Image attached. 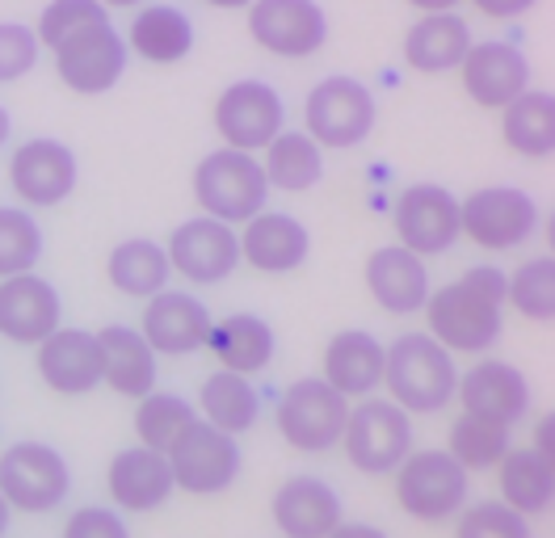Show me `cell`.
I'll list each match as a JSON object with an SVG mask.
<instances>
[{
	"label": "cell",
	"instance_id": "30",
	"mask_svg": "<svg viewBox=\"0 0 555 538\" xmlns=\"http://www.w3.org/2000/svg\"><path fill=\"white\" fill-rule=\"evenodd\" d=\"M169 273H173L169 253H165L156 240H147V235H131V240L114 244V248H109V261H105L109 286L122 291V295H131V299H152V295H160V291L169 286Z\"/></svg>",
	"mask_w": 555,
	"mask_h": 538
},
{
	"label": "cell",
	"instance_id": "51",
	"mask_svg": "<svg viewBox=\"0 0 555 538\" xmlns=\"http://www.w3.org/2000/svg\"><path fill=\"white\" fill-rule=\"evenodd\" d=\"M9 513H13V509H9L4 497H0V538H4V530H9Z\"/></svg>",
	"mask_w": 555,
	"mask_h": 538
},
{
	"label": "cell",
	"instance_id": "2",
	"mask_svg": "<svg viewBox=\"0 0 555 538\" xmlns=\"http://www.w3.org/2000/svg\"><path fill=\"white\" fill-rule=\"evenodd\" d=\"M383 383L391 392V404H400L404 412H438L454 400L459 387L454 354L425 333L400 336L387 349Z\"/></svg>",
	"mask_w": 555,
	"mask_h": 538
},
{
	"label": "cell",
	"instance_id": "29",
	"mask_svg": "<svg viewBox=\"0 0 555 538\" xmlns=\"http://www.w3.org/2000/svg\"><path fill=\"white\" fill-rule=\"evenodd\" d=\"M127 51H135L147 64H181L194 51V26L177 4H143L131 17Z\"/></svg>",
	"mask_w": 555,
	"mask_h": 538
},
{
	"label": "cell",
	"instance_id": "10",
	"mask_svg": "<svg viewBox=\"0 0 555 538\" xmlns=\"http://www.w3.org/2000/svg\"><path fill=\"white\" fill-rule=\"evenodd\" d=\"M539 223V206L518 185H485L459 202V228L488 253L518 248Z\"/></svg>",
	"mask_w": 555,
	"mask_h": 538
},
{
	"label": "cell",
	"instance_id": "43",
	"mask_svg": "<svg viewBox=\"0 0 555 538\" xmlns=\"http://www.w3.org/2000/svg\"><path fill=\"white\" fill-rule=\"evenodd\" d=\"M64 538H131L127 522L105 509V504H85L64 522Z\"/></svg>",
	"mask_w": 555,
	"mask_h": 538
},
{
	"label": "cell",
	"instance_id": "48",
	"mask_svg": "<svg viewBox=\"0 0 555 538\" xmlns=\"http://www.w3.org/2000/svg\"><path fill=\"white\" fill-rule=\"evenodd\" d=\"M9 131H13V118H9V110L0 105V148L9 143Z\"/></svg>",
	"mask_w": 555,
	"mask_h": 538
},
{
	"label": "cell",
	"instance_id": "50",
	"mask_svg": "<svg viewBox=\"0 0 555 538\" xmlns=\"http://www.w3.org/2000/svg\"><path fill=\"white\" fill-rule=\"evenodd\" d=\"M105 9H135V4H143V0H102Z\"/></svg>",
	"mask_w": 555,
	"mask_h": 538
},
{
	"label": "cell",
	"instance_id": "46",
	"mask_svg": "<svg viewBox=\"0 0 555 538\" xmlns=\"http://www.w3.org/2000/svg\"><path fill=\"white\" fill-rule=\"evenodd\" d=\"M328 538H387V535H383L379 526H371V522H341Z\"/></svg>",
	"mask_w": 555,
	"mask_h": 538
},
{
	"label": "cell",
	"instance_id": "36",
	"mask_svg": "<svg viewBox=\"0 0 555 538\" xmlns=\"http://www.w3.org/2000/svg\"><path fill=\"white\" fill-rule=\"evenodd\" d=\"M194 421H198V408L190 400H181L173 392H147L135 408V437H139V446L169 454L173 441L185 434Z\"/></svg>",
	"mask_w": 555,
	"mask_h": 538
},
{
	"label": "cell",
	"instance_id": "9",
	"mask_svg": "<svg viewBox=\"0 0 555 538\" xmlns=\"http://www.w3.org/2000/svg\"><path fill=\"white\" fill-rule=\"evenodd\" d=\"M173 467V484L190 497H215L223 488H232V479L241 475V446L236 437L207 425L203 417L173 441V450L165 454Z\"/></svg>",
	"mask_w": 555,
	"mask_h": 538
},
{
	"label": "cell",
	"instance_id": "28",
	"mask_svg": "<svg viewBox=\"0 0 555 538\" xmlns=\"http://www.w3.org/2000/svg\"><path fill=\"white\" fill-rule=\"evenodd\" d=\"M383 362H387V349L371 333H337L324 349V383L337 387L346 400L353 396H371L383 383Z\"/></svg>",
	"mask_w": 555,
	"mask_h": 538
},
{
	"label": "cell",
	"instance_id": "27",
	"mask_svg": "<svg viewBox=\"0 0 555 538\" xmlns=\"http://www.w3.org/2000/svg\"><path fill=\"white\" fill-rule=\"evenodd\" d=\"M472 51V30L459 13H421L404 34V60L413 72H454Z\"/></svg>",
	"mask_w": 555,
	"mask_h": 538
},
{
	"label": "cell",
	"instance_id": "33",
	"mask_svg": "<svg viewBox=\"0 0 555 538\" xmlns=\"http://www.w3.org/2000/svg\"><path fill=\"white\" fill-rule=\"evenodd\" d=\"M198 408H203V421L207 425L236 437L257 425L261 396H257V387L244 374H236V370H215L207 383H203V392H198Z\"/></svg>",
	"mask_w": 555,
	"mask_h": 538
},
{
	"label": "cell",
	"instance_id": "52",
	"mask_svg": "<svg viewBox=\"0 0 555 538\" xmlns=\"http://www.w3.org/2000/svg\"><path fill=\"white\" fill-rule=\"evenodd\" d=\"M547 244H552V257H555V215L547 219Z\"/></svg>",
	"mask_w": 555,
	"mask_h": 538
},
{
	"label": "cell",
	"instance_id": "35",
	"mask_svg": "<svg viewBox=\"0 0 555 538\" xmlns=\"http://www.w3.org/2000/svg\"><path fill=\"white\" fill-rule=\"evenodd\" d=\"M496 467H501V497L521 517L543 513L555 501V475L534 450H509Z\"/></svg>",
	"mask_w": 555,
	"mask_h": 538
},
{
	"label": "cell",
	"instance_id": "39",
	"mask_svg": "<svg viewBox=\"0 0 555 538\" xmlns=\"http://www.w3.org/2000/svg\"><path fill=\"white\" fill-rule=\"evenodd\" d=\"M505 303L526 320H555V257H534L505 273Z\"/></svg>",
	"mask_w": 555,
	"mask_h": 538
},
{
	"label": "cell",
	"instance_id": "13",
	"mask_svg": "<svg viewBox=\"0 0 555 538\" xmlns=\"http://www.w3.org/2000/svg\"><path fill=\"white\" fill-rule=\"evenodd\" d=\"M248 34L278 60H308L328 42V17L315 0H253Z\"/></svg>",
	"mask_w": 555,
	"mask_h": 538
},
{
	"label": "cell",
	"instance_id": "12",
	"mask_svg": "<svg viewBox=\"0 0 555 538\" xmlns=\"http://www.w3.org/2000/svg\"><path fill=\"white\" fill-rule=\"evenodd\" d=\"M282 123L286 105L266 80H236L215 101V131L223 134V148L236 152H266L282 134Z\"/></svg>",
	"mask_w": 555,
	"mask_h": 538
},
{
	"label": "cell",
	"instance_id": "23",
	"mask_svg": "<svg viewBox=\"0 0 555 538\" xmlns=\"http://www.w3.org/2000/svg\"><path fill=\"white\" fill-rule=\"evenodd\" d=\"M366 291L391 316H413V311H421L429 303V269H425V257L409 253L404 244L375 248L366 257Z\"/></svg>",
	"mask_w": 555,
	"mask_h": 538
},
{
	"label": "cell",
	"instance_id": "31",
	"mask_svg": "<svg viewBox=\"0 0 555 538\" xmlns=\"http://www.w3.org/2000/svg\"><path fill=\"white\" fill-rule=\"evenodd\" d=\"M207 349L219 358L223 370H236L244 379H253L257 370H266L270 358H274V329L261 316L236 311V316H228V320H219L210 329Z\"/></svg>",
	"mask_w": 555,
	"mask_h": 538
},
{
	"label": "cell",
	"instance_id": "24",
	"mask_svg": "<svg viewBox=\"0 0 555 538\" xmlns=\"http://www.w3.org/2000/svg\"><path fill=\"white\" fill-rule=\"evenodd\" d=\"M270 509L286 538H328L341 526V497L315 475H291L274 492Z\"/></svg>",
	"mask_w": 555,
	"mask_h": 538
},
{
	"label": "cell",
	"instance_id": "20",
	"mask_svg": "<svg viewBox=\"0 0 555 538\" xmlns=\"http://www.w3.org/2000/svg\"><path fill=\"white\" fill-rule=\"evenodd\" d=\"M38 379L60 396H85L102 387V345L98 333L85 329H55L35 354Z\"/></svg>",
	"mask_w": 555,
	"mask_h": 538
},
{
	"label": "cell",
	"instance_id": "22",
	"mask_svg": "<svg viewBox=\"0 0 555 538\" xmlns=\"http://www.w3.org/2000/svg\"><path fill=\"white\" fill-rule=\"evenodd\" d=\"M459 404L463 412L472 417H485V421H496V425H514L526 417L530 408V383L521 379L518 367L509 362H496V358H485L459 379Z\"/></svg>",
	"mask_w": 555,
	"mask_h": 538
},
{
	"label": "cell",
	"instance_id": "1",
	"mask_svg": "<svg viewBox=\"0 0 555 538\" xmlns=\"http://www.w3.org/2000/svg\"><path fill=\"white\" fill-rule=\"evenodd\" d=\"M501 311H505V269L496 266H472L442 291H429L425 303L429 336L451 354H485L501 336Z\"/></svg>",
	"mask_w": 555,
	"mask_h": 538
},
{
	"label": "cell",
	"instance_id": "42",
	"mask_svg": "<svg viewBox=\"0 0 555 538\" xmlns=\"http://www.w3.org/2000/svg\"><path fill=\"white\" fill-rule=\"evenodd\" d=\"M38 51H42V42H38L35 26L0 22V85L22 80L38 64Z\"/></svg>",
	"mask_w": 555,
	"mask_h": 538
},
{
	"label": "cell",
	"instance_id": "41",
	"mask_svg": "<svg viewBox=\"0 0 555 538\" xmlns=\"http://www.w3.org/2000/svg\"><path fill=\"white\" fill-rule=\"evenodd\" d=\"M454 538H534L530 535V522L521 517L518 509L501 501H485V504H467L459 513V530Z\"/></svg>",
	"mask_w": 555,
	"mask_h": 538
},
{
	"label": "cell",
	"instance_id": "34",
	"mask_svg": "<svg viewBox=\"0 0 555 538\" xmlns=\"http://www.w3.org/2000/svg\"><path fill=\"white\" fill-rule=\"evenodd\" d=\"M266 181L270 190H286V194H304L324 177V148L315 143L308 131H282L266 148Z\"/></svg>",
	"mask_w": 555,
	"mask_h": 538
},
{
	"label": "cell",
	"instance_id": "16",
	"mask_svg": "<svg viewBox=\"0 0 555 538\" xmlns=\"http://www.w3.org/2000/svg\"><path fill=\"white\" fill-rule=\"evenodd\" d=\"M165 253L181 278H190L198 286H215V282L232 278V269L241 266V235L232 232V223L198 215V219L177 223Z\"/></svg>",
	"mask_w": 555,
	"mask_h": 538
},
{
	"label": "cell",
	"instance_id": "3",
	"mask_svg": "<svg viewBox=\"0 0 555 538\" xmlns=\"http://www.w3.org/2000/svg\"><path fill=\"white\" fill-rule=\"evenodd\" d=\"M266 198H270V181L253 152L219 148L194 168V202L219 223H248L253 215L266 210Z\"/></svg>",
	"mask_w": 555,
	"mask_h": 538
},
{
	"label": "cell",
	"instance_id": "18",
	"mask_svg": "<svg viewBox=\"0 0 555 538\" xmlns=\"http://www.w3.org/2000/svg\"><path fill=\"white\" fill-rule=\"evenodd\" d=\"M459 80L467 98L485 110H505L514 98L530 89V64L514 42H472V51L459 64Z\"/></svg>",
	"mask_w": 555,
	"mask_h": 538
},
{
	"label": "cell",
	"instance_id": "4",
	"mask_svg": "<svg viewBox=\"0 0 555 538\" xmlns=\"http://www.w3.org/2000/svg\"><path fill=\"white\" fill-rule=\"evenodd\" d=\"M68 459L47 441H13L0 454V497L17 513H51L68 501Z\"/></svg>",
	"mask_w": 555,
	"mask_h": 538
},
{
	"label": "cell",
	"instance_id": "47",
	"mask_svg": "<svg viewBox=\"0 0 555 538\" xmlns=\"http://www.w3.org/2000/svg\"><path fill=\"white\" fill-rule=\"evenodd\" d=\"M416 13H454L463 0H409Z\"/></svg>",
	"mask_w": 555,
	"mask_h": 538
},
{
	"label": "cell",
	"instance_id": "7",
	"mask_svg": "<svg viewBox=\"0 0 555 538\" xmlns=\"http://www.w3.org/2000/svg\"><path fill=\"white\" fill-rule=\"evenodd\" d=\"M396 501L416 522H447L467 501V471L451 450H416L396 467Z\"/></svg>",
	"mask_w": 555,
	"mask_h": 538
},
{
	"label": "cell",
	"instance_id": "26",
	"mask_svg": "<svg viewBox=\"0 0 555 538\" xmlns=\"http://www.w3.org/2000/svg\"><path fill=\"white\" fill-rule=\"evenodd\" d=\"M98 345H102V383H109V392L127 400H143L147 392H156V349L143 341L139 329L105 324Z\"/></svg>",
	"mask_w": 555,
	"mask_h": 538
},
{
	"label": "cell",
	"instance_id": "8",
	"mask_svg": "<svg viewBox=\"0 0 555 538\" xmlns=\"http://www.w3.org/2000/svg\"><path fill=\"white\" fill-rule=\"evenodd\" d=\"M349 463L366 475H387L413 454V421L400 404L362 400L349 408L346 434H341Z\"/></svg>",
	"mask_w": 555,
	"mask_h": 538
},
{
	"label": "cell",
	"instance_id": "19",
	"mask_svg": "<svg viewBox=\"0 0 555 538\" xmlns=\"http://www.w3.org/2000/svg\"><path fill=\"white\" fill-rule=\"evenodd\" d=\"M210 329H215V320H210L207 303H198L185 291H160L143 303L139 333L156 354H169V358L198 354V349H207Z\"/></svg>",
	"mask_w": 555,
	"mask_h": 538
},
{
	"label": "cell",
	"instance_id": "44",
	"mask_svg": "<svg viewBox=\"0 0 555 538\" xmlns=\"http://www.w3.org/2000/svg\"><path fill=\"white\" fill-rule=\"evenodd\" d=\"M530 450H534L555 475V412L539 417V425H534V446H530Z\"/></svg>",
	"mask_w": 555,
	"mask_h": 538
},
{
	"label": "cell",
	"instance_id": "49",
	"mask_svg": "<svg viewBox=\"0 0 555 538\" xmlns=\"http://www.w3.org/2000/svg\"><path fill=\"white\" fill-rule=\"evenodd\" d=\"M210 9H248L253 0H207Z\"/></svg>",
	"mask_w": 555,
	"mask_h": 538
},
{
	"label": "cell",
	"instance_id": "14",
	"mask_svg": "<svg viewBox=\"0 0 555 538\" xmlns=\"http://www.w3.org/2000/svg\"><path fill=\"white\" fill-rule=\"evenodd\" d=\"M391 223H396L400 244L416 257L447 253L463 235V228H459V198L447 185H434V181L409 185L391 206Z\"/></svg>",
	"mask_w": 555,
	"mask_h": 538
},
{
	"label": "cell",
	"instance_id": "5",
	"mask_svg": "<svg viewBox=\"0 0 555 538\" xmlns=\"http://www.w3.org/2000/svg\"><path fill=\"white\" fill-rule=\"evenodd\" d=\"M349 421V400L324 379H295L278 396V434L304 454L333 450Z\"/></svg>",
	"mask_w": 555,
	"mask_h": 538
},
{
	"label": "cell",
	"instance_id": "11",
	"mask_svg": "<svg viewBox=\"0 0 555 538\" xmlns=\"http://www.w3.org/2000/svg\"><path fill=\"white\" fill-rule=\"evenodd\" d=\"M51 55H55L60 80L68 85L72 93L98 98V93H109L122 80L131 51H127V38L114 30L109 22H98V26H85V30L68 34Z\"/></svg>",
	"mask_w": 555,
	"mask_h": 538
},
{
	"label": "cell",
	"instance_id": "17",
	"mask_svg": "<svg viewBox=\"0 0 555 538\" xmlns=\"http://www.w3.org/2000/svg\"><path fill=\"white\" fill-rule=\"evenodd\" d=\"M60 291L47 278H38L35 269L0 278V336H9L13 345H42L60 329Z\"/></svg>",
	"mask_w": 555,
	"mask_h": 538
},
{
	"label": "cell",
	"instance_id": "25",
	"mask_svg": "<svg viewBox=\"0 0 555 538\" xmlns=\"http://www.w3.org/2000/svg\"><path fill=\"white\" fill-rule=\"evenodd\" d=\"M308 253H312L308 228L282 210H261L244 223L241 257L257 273H291L308 261Z\"/></svg>",
	"mask_w": 555,
	"mask_h": 538
},
{
	"label": "cell",
	"instance_id": "40",
	"mask_svg": "<svg viewBox=\"0 0 555 538\" xmlns=\"http://www.w3.org/2000/svg\"><path fill=\"white\" fill-rule=\"evenodd\" d=\"M98 22H109V9H105L102 0H51L42 9V17H38L35 34L47 51H55L68 34L85 30V26H98Z\"/></svg>",
	"mask_w": 555,
	"mask_h": 538
},
{
	"label": "cell",
	"instance_id": "32",
	"mask_svg": "<svg viewBox=\"0 0 555 538\" xmlns=\"http://www.w3.org/2000/svg\"><path fill=\"white\" fill-rule=\"evenodd\" d=\"M501 139L518 156H552L555 152V93L547 89H526L501 110Z\"/></svg>",
	"mask_w": 555,
	"mask_h": 538
},
{
	"label": "cell",
	"instance_id": "38",
	"mask_svg": "<svg viewBox=\"0 0 555 538\" xmlns=\"http://www.w3.org/2000/svg\"><path fill=\"white\" fill-rule=\"evenodd\" d=\"M42 261V228L30 210L0 206V278L30 273Z\"/></svg>",
	"mask_w": 555,
	"mask_h": 538
},
{
	"label": "cell",
	"instance_id": "21",
	"mask_svg": "<svg viewBox=\"0 0 555 538\" xmlns=\"http://www.w3.org/2000/svg\"><path fill=\"white\" fill-rule=\"evenodd\" d=\"M105 488H109V501L127 513H152L173 497V467L160 450H147V446H127L109 459L105 471Z\"/></svg>",
	"mask_w": 555,
	"mask_h": 538
},
{
	"label": "cell",
	"instance_id": "37",
	"mask_svg": "<svg viewBox=\"0 0 555 538\" xmlns=\"http://www.w3.org/2000/svg\"><path fill=\"white\" fill-rule=\"evenodd\" d=\"M447 450L459 459V467L463 471L496 467V463L509 454V430L496 425V421H485V417L463 412V417L451 425V446H447Z\"/></svg>",
	"mask_w": 555,
	"mask_h": 538
},
{
	"label": "cell",
	"instance_id": "6",
	"mask_svg": "<svg viewBox=\"0 0 555 538\" xmlns=\"http://www.w3.org/2000/svg\"><path fill=\"white\" fill-rule=\"evenodd\" d=\"M375 93L353 76H324L304 101V123L320 148L346 152L375 131Z\"/></svg>",
	"mask_w": 555,
	"mask_h": 538
},
{
	"label": "cell",
	"instance_id": "45",
	"mask_svg": "<svg viewBox=\"0 0 555 538\" xmlns=\"http://www.w3.org/2000/svg\"><path fill=\"white\" fill-rule=\"evenodd\" d=\"M485 17H496V22H509V17H521L526 9H534V0H472Z\"/></svg>",
	"mask_w": 555,
	"mask_h": 538
},
{
	"label": "cell",
	"instance_id": "15",
	"mask_svg": "<svg viewBox=\"0 0 555 538\" xmlns=\"http://www.w3.org/2000/svg\"><path fill=\"white\" fill-rule=\"evenodd\" d=\"M80 181V165L64 139H26L13 156H9V185L26 206H60L72 198Z\"/></svg>",
	"mask_w": 555,
	"mask_h": 538
}]
</instances>
